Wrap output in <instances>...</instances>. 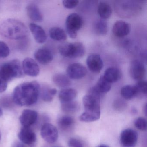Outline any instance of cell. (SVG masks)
<instances>
[{
	"label": "cell",
	"instance_id": "836d02e7",
	"mask_svg": "<svg viewBox=\"0 0 147 147\" xmlns=\"http://www.w3.org/2000/svg\"><path fill=\"white\" fill-rule=\"evenodd\" d=\"M79 1L76 0H64L63 1V4L64 7L68 9L74 8L79 4Z\"/></svg>",
	"mask_w": 147,
	"mask_h": 147
},
{
	"label": "cell",
	"instance_id": "2e32d148",
	"mask_svg": "<svg viewBox=\"0 0 147 147\" xmlns=\"http://www.w3.org/2000/svg\"><path fill=\"white\" fill-rule=\"evenodd\" d=\"M29 28L37 42L42 44L46 42L47 35L42 27L36 24L32 23L29 25Z\"/></svg>",
	"mask_w": 147,
	"mask_h": 147
},
{
	"label": "cell",
	"instance_id": "4316f807",
	"mask_svg": "<svg viewBox=\"0 0 147 147\" xmlns=\"http://www.w3.org/2000/svg\"><path fill=\"white\" fill-rule=\"evenodd\" d=\"M74 123V119L70 116L65 115L61 117L58 119V125L62 129H68L71 128Z\"/></svg>",
	"mask_w": 147,
	"mask_h": 147
},
{
	"label": "cell",
	"instance_id": "60d3db41",
	"mask_svg": "<svg viewBox=\"0 0 147 147\" xmlns=\"http://www.w3.org/2000/svg\"><path fill=\"white\" fill-rule=\"evenodd\" d=\"M131 112H132V113H133V114H135V113H136V109H135V108H133V109H132V111H131Z\"/></svg>",
	"mask_w": 147,
	"mask_h": 147
},
{
	"label": "cell",
	"instance_id": "ffe728a7",
	"mask_svg": "<svg viewBox=\"0 0 147 147\" xmlns=\"http://www.w3.org/2000/svg\"><path fill=\"white\" fill-rule=\"evenodd\" d=\"M77 92L76 89L72 88H65L60 91L59 98L61 103L73 101L77 96Z\"/></svg>",
	"mask_w": 147,
	"mask_h": 147
},
{
	"label": "cell",
	"instance_id": "4dcf8cb0",
	"mask_svg": "<svg viewBox=\"0 0 147 147\" xmlns=\"http://www.w3.org/2000/svg\"><path fill=\"white\" fill-rule=\"evenodd\" d=\"M135 126L138 129L142 131H146L147 130V121L144 118L140 117L138 118L134 123Z\"/></svg>",
	"mask_w": 147,
	"mask_h": 147
},
{
	"label": "cell",
	"instance_id": "1f68e13d",
	"mask_svg": "<svg viewBox=\"0 0 147 147\" xmlns=\"http://www.w3.org/2000/svg\"><path fill=\"white\" fill-rule=\"evenodd\" d=\"M10 48L6 43L0 41V57L5 58L10 54Z\"/></svg>",
	"mask_w": 147,
	"mask_h": 147
},
{
	"label": "cell",
	"instance_id": "d590c367",
	"mask_svg": "<svg viewBox=\"0 0 147 147\" xmlns=\"http://www.w3.org/2000/svg\"><path fill=\"white\" fill-rule=\"evenodd\" d=\"M68 145L69 147H83L81 142L75 138H71L69 139Z\"/></svg>",
	"mask_w": 147,
	"mask_h": 147
},
{
	"label": "cell",
	"instance_id": "8fae6325",
	"mask_svg": "<svg viewBox=\"0 0 147 147\" xmlns=\"http://www.w3.org/2000/svg\"><path fill=\"white\" fill-rule=\"evenodd\" d=\"M23 73L28 76L36 77L40 73V68L37 63L30 57L25 58L22 63Z\"/></svg>",
	"mask_w": 147,
	"mask_h": 147
},
{
	"label": "cell",
	"instance_id": "7a4b0ae2",
	"mask_svg": "<svg viewBox=\"0 0 147 147\" xmlns=\"http://www.w3.org/2000/svg\"><path fill=\"white\" fill-rule=\"evenodd\" d=\"M0 35L9 39L18 40L28 36V30L21 21L8 19L0 21Z\"/></svg>",
	"mask_w": 147,
	"mask_h": 147
},
{
	"label": "cell",
	"instance_id": "cb8c5ba5",
	"mask_svg": "<svg viewBox=\"0 0 147 147\" xmlns=\"http://www.w3.org/2000/svg\"><path fill=\"white\" fill-rule=\"evenodd\" d=\"M98 13L102 19H107L111 16L112 9L109 4L105 2H101L98 7Z\"/></svg>",
	"mask_w": 147,
	"mask_h": 147
},
{
	"label": "cell",
	"instance_id": "d4e9b609",
	"mask_svg": "<svg viewBox=\"0 0 147 147\" xmlns=\"http://www.w3.org/2000/svg\"><path fill=\"white\" fill-rule=\"evenodd\" d=\"M57 92V89L55 88L44 87L40 89V93L42 98L45 102H51L54 98V96Z\"/></svg>",
	"mask_w": 147,
	"mask_h": 147
},
{
	"label": "cell",
	"instance_id": "ee69618b",
	"mask_svg": "<svg viewBox=\"0 0 147 147\" xmlns=\"http://www.w3.org/2000/svg\"></svg>",
	"mask_w": 147,
	"mask_h": 147
},
{
	"label": "cell",
	"instance_id": "d6a6232c",
	"mask_svg": "<svg viewBox=\"0 0 147 147\" xmlns=\"http://www.w3.org/2000/svg\"><path fill=\"white\" fill-rule=\"evenodd\" d=\"M135 86L137 88L138 92H141L144 94H147V84L146 81L144 80L138 81Z\"/></svg>",
	"mask_w": 147,
	"mask_h": 147
},
{
	"label": "cell",
	"instance_id": "74e56055",
	"mask_svg": "<svg viewBox=\"0 0 147 147\" xmlns=\"http://www.w3.org/2000/svg\"><path fill=\"white\" fill-rule=\"evenodd\" d=\"M11 147H26L23 143L19 142H15L13 144Z\"/></svg>",
	"mask_w": 147,
	"mask_h": 147
},
{
	"label": "cell",
	"instance_id": "ac0fdd59",
	"mask_svg": "<svg viewBox=\"0 0 147 147\" xmlns=\"http://www.w3.org/2000/svg\"><path fill=\"white\" fill-rule=\"evenodd\" d=\"M26 9L27 15L31 20L36 22L42 21L43 17L36 5L33 3L29 4Z\"/></svg>",
	"mask_w": 147,
	"mask_h": 147
},
{
	"label": "cell",
	"instance_id": "7402d4cb",
	"mask_svg": "<svg viewBox=\"0 0 147 147\" xmlns=\"http://www.w3.org/2000/svg\"><path fill=\"white\" fill-rule=\"evenodd\" d=\"M138 91L135 86L126 85L121 88L120 93L124 98L126 100H130L136 97Z\"/></svg>",
	"mask_w": 147,
	"mask_h": 147
},
{
	"label": "cell",
	"instance_id": "7bdbcfd3",
	"mask_svg": "<svg viewBox=\"0 0 147 147\" xmlns=\"http://www.w3.org/2000/svg\"><path fill=\"white\" fill-rule=\"evenodd\" d=\"M1 132L0 131V141H1Z\"/></svg>",
	"mask_w": 147,
	"mask_h": 147
},
{
	"label": "cell",
	"instance_id": "ba28073f",
	"mask_svg": "<svg viewBox=\"0 0 147 147\" xmlns=\"http://www.w3.org/2000/svg\"><path fill=\"white\" fill-rule=\"evenodd\" d=\"M129 71L131 77L138 81L143 80L146 74V69L144 64L138 60H133L131 62Z\"/></svg>",
	"mask_w": 147,
	"mask_h": 147
},
{
	"label": "cell",
	"instance_id": "4fadbf2b",
	"mask_svg": "<svg viewBox=\"0 0 147 147\" xmlns=\"http://www.w3.org/2000/svg\"><path fill=\"white\" fill-rule=\"evenodd\" d=\"M38 113L34 110H24L19 118L20 122L23 127H30L37 120Z\"/></svg>",
	"mask_w": 147,
	"mask_h": 147
},
{
	"label": "cell",
	"instance_id": "8d00e7d4",
	"mask_svg": "<svg viewBox=\"0 0 147 147\" xmlns=\"http://www.w3.org/2000/svg\"><path fill=\"white\" fill-rule=\"evenodd\" d=\"M126 105L125 103L123 101L121 100H116L114 104V108L117 110L120 111V110H123L124 108L125 107Z\"/></svg>",
	"mask_w": 147,
	"mask_h": 147
},
{
	"label": "cell",
	"instance_id": "44dd1931",
	"mask_svg": "<svg viewBox=\"0 0 147 147\" xmlns=\"http://www.w3.org/2000/svg\"><path fill=\"white\" fill-rule=\"evenodd\" d=\"M53 82L59 88L67 87L71 85V82L69 78L62 74H57L52 77Z\"/></svg>",
	"mask_w": 147,
	"mask_h": 147
},
{
	"label": "cell",
	"instance_id": "f546056e",
	"mask_svg": "<svg viewBox=\"0 0 147 147\" xmlns=\"http://www.w3.org/2000/svg\"><path fill=\"white\" fill-rule=\"evenodd\" d=\"M100 115L84 112L79 117V119L81 122H92L99 119Z\"/></svg>",
	"mask_w": 147,
	"mask_h": 147
},
{
	"label": "cell",
	"instance_id": "9a60e30c",
	"mask_svg": "<svg viewBox=\"0 0 147 147\" xmlns=\"http://www.w3.org/2000/svg\"><path fill=\"white\" fill-rule=\"evenodd\" d=\"M130 25L125 21L119 20L114 23L112 28L113 34L118 37H123L130 32Z\"/></svg>",
	"mask_w": 147,
	"mask_h": 147
},
{
	"label": "cell",
	"instance_id": "30bf717a",
	"mask_svg": "<svg viewBox=\"0 0 147 147\" xmlns=\"http://www.w3.org/2000/svg\"><path fill=\"white\" fill-rule=\"evenodd\" d=\"M66 71L68 77L74 80L81 79L87 73L86 68L83 65L79 63L70 64L67 68Z\"/></svg>",
	"mask_w": 147,
	"mask_h": 147
},
{
	"label": "cell",
	"instance_id": "8992f818",
	"mask_svg": "<svg viewBox=\"0 0 147 147\" xmlns=\"http://www.w3.org/2000/svg\"><path fill=\"white\" fill-rule=\"evenodd\" d=\"M82 101L85 109L84 112L100 115V98L88 94L83 97Z\"/></svg>",
	"mask_w": 147,
	"mask_h": 147
},
{
	"label": "cell",
	"instance_id": "7c38bea8",
	"mask_svg": "<svg viewBox=\"0 0 147 147\" xmlns=\"http://www.w3.org/2000/svg\"><path fill=\"white\" fill-rule=\"evenodd\" d=\"M86 63L89 70L94 74H99L104 66L100 56L96 54L89 55L87 58Z\"/></svg>",
	"mask_w": 147,
	"mask_h": 147
},
{
	"label": "cell",
	"instance_id": "e575fe53",
	"mask_svg": "<svg viewBox=\"0 0 147 147\" xmlns=\"http://www.w3.org/2000/svg\"><path fill=\"white\" fill-rule=\"evenodd\" d=\"M8 82L0 74V93L4 92L6 90Z\"/></svg>",
	"mask_w": 147,
	"mask_h": 147
},
{
	"label": "cell",
	"instance_id": "6da1fadb",
	"mask_svg": "<svg viewBox=\"0 0 147 147\" xmlns=\"http://www.w3.org/2000/svg\"><path fill=\"white\" fill-rule=\"evenodd\" d=\"M40 85L36 81L24 82L15 87L12 100L20 106H28L36 103L40 93Z\"/></svg>",
	"mask_w": 147,
	"mask_h": 147
},
{
	"label": "cell",
	"instance_id": "b9f144b4",
	"mask_svg": "<svg viewBox=\"0 0 147 147\" xmlns=\"http://www.w3.org/2000/svg\"><path fill=\"white\" fill-rule=\"evenodd\" d=\"M2 114H3V111L1 108L0 107V117L2 116Z\"/></svg>",
	"mask_w": 147,
	"mask_h": 147
},
{
	"label": "cell",
	"instance_id": "f1b7e54d",
	"mask_svg": "<svg viewBox=\"0 0 147 147\" xmlns=\"http://www.w3.org/2000/svg\"><path fill=\"white\" fill-rule=\"evenodd\" d=\"M78 103L73 100L61 104L62 110L65 112H75L78 110Z\"/></svg>",
	"mask_w": 147,
	"mask_h": 147
},
{
	"label": "cell",
	"instance_id": "d6986e66",
	"mask_svg": "<svg viewBox=\"0 0 147 147\" xmlns=\"http://www.w3.org/2000/svg\"><path fill=\"white\" fill-rule=\"evenodd\" d=\"M104 78L110 83L117 82L121 78L122 73L116 67H109L107 69L104 73Z\"/></svg>",
	"mask_w": 147,
	"mask_h": 147
},
{
	"label": "cell",
	"instance_id": "9c48e42d",
	"mask_svg": "<svg viewBox=\"0 0 147 147\" xmlns=\"http://www.w3.org/2000/svg\"><path fill=\"white\" fill-rule=\"evenodd\" d=\"M138 138L137 132L132 129H125L122 131L120 135V142L123 147H135Z\"/></svg>",
	"mask_w": 147,
	"mask_h": 147
},
{
	"label": "cell",
	"instance_id": "83f0119b",
	"mask_svg": "<svg viewBox=\"0 0 147 147\" xmlns=\"http://www.w3.org/2000/svg\"><path fill=\"white\" fill-rule=\"evenodd\" d=\"M95 29L96 32L100 35L102 36L106 35L108 31L107 22L105 20H99L96 23Z\"/></svg>",
	"mask_w": 147,
	"mask_h": 147
},
{
	"label": "cell",
	"instance_id": "3957f363",
	"mask_svg": "<svg viewBox=\"0 0 147 147\" xmlns=\"http://www.w3.org/2000/svg\"><path fill=\"white\" fill-rule=\"evenodd\" d=\"M0 74L9 82L23 75L21 63L19 60L15 59L0 65Z\"/></svg>",
	"mask_w": 147,
	"mask_h": 147
},
{
	"label": "cell",
	"instance_id": "603a6c76",
	"mask_svg": "<svg viewBox=\"0 0 147 147\" xmlns=\"http://www.w3.org/2000/svg\"><path fill=\"white\" fill-rule=\"evenodd\" d=\"M49 33L51 39L55 41H64L67 39L66 32L63 29L60 27H52L49 30Z\"/></svg>",
	"mask_w": 147,
	"mask_h": 147
},
{
	"label": "cell",
	"instance_id": "f6af8a7d",
	"mask_svg": "<svg viewBox=\"0 0 147 147\" xmlns=\"http://www.w3.org/2000/svg\"></svg>",
	"mask_w": 147,
	"mask_h": 147
},
{
	"label": "cell",
	"instance_id": "484cf974",
	"mask_svg": "<svg viewBox=\"0 0 147 147\" xmlns=\"http://www.w3.org/2000/svg\"><path fill=\"white\" fill-rule=\"evenodd\" d=\"M95 87L102 94L106 93L110 91L111 88V84L105 79L103 76H101L98 80Z\"/></svg>",
	"mask_w": 147,
	"mask_h": 147
},
{
	"label": "cell",
	"instance_id": "52a82bcc",
	"mask_svg": "<svg viewBox=\"0 0 147 147\" xmlns=\"http://www.w3.org/2000/svg\"><path fill=\"white\" fill-rule=\"evenodd\" d=\"M41 135L43 139L49 143H54L58 139L57 129L49 123H45L42 125L41 128Z\"/></svg>",
	"mask_w": 147,
	"mask_h": 147
},
{
	"label": "cell",
	"instance_id": "5b68a950",
	"mask_svg": "<svg viewBox=\"0 0 147 147\" xmlns=\"http://www.w3.org/2000/svg\"><path fill=\"white\" fill-rule=\"evenodd\" d=\"M83 24L82 18L79 14L72 13L69 14L66 20V28L67 33L72 38L76 37L77 32Z\"/></svg>",
	"mask_w": 147,
	"mask_h": 147
},
{
	"label": "cell",
	"instance_id": "5bb4252c",
	"mask_svg": "<svg viewBox=\"0 0 147 147\" xmlns=\"http://www.w3.org/2000/svg\"><path fill=\"white\" fill-rule=\"evenodd\" d=\"M21 142L27 145L34 143L36 140L35 132L30 127H23L18 135Z\"/></svg>",
	"mask_w": 147,
	"mask_h": 147
},
{
	"label": "cell",
	"instance_id": "277c9868",
	"mask_svg": "<svg viewBox=\"0 0 147 147\" xmlns=\"http://www.w3.org/2000/svg\"><path fill=\"white\" fill-rule=\"evenodd\" d=\"M58 50L62 56L70 58L82 57L86 52L84 45L80 42L61 45L58 47Z\"/></svg>",
	"mask_w": 147,
	"mask_h": 147
},
{
	"label": "cell",
	"instance_id": "e0dca14e",
	"mask_svg": "<svg viewBox=\"0 0 147 147\" xmlns=\"http://www.w3.org/2000/svg\"><path fill=\"white\" fill-rule=\"evenodd\" d=\"M34 57L41 64H47L52 61L53 55L49 50L42 48L38 49L35 52Z\"/></svg>",
	"mask_w": 147,
	"mask_h": 147
},
{
	"label": "cell",
	"instance_id": "f35d334b",
	"mask_svg": "<svg viewBox=\"0 0 147 147\" xmlns=\"http://www.w3.org/2000/svg\"><path fill=\"white\" fill-rule=\"evenodd\" d=\"M147 104L145 105L144 107V113H145V115L146 116H147Z\"/></svg>",
	"mask_w": 147,
	"mask_h": 147
},
{
	"label": "cell",
	"instance_id": "ab89813d",
	"mask_svg": "<svg viewBox=\"0 0 147 147\" xmlns=\"http://www.w3.org/2000/svg\"><path fill=\"white\" fill-rule=\"evenodd\" d=\"M98 147H110L108 145H106V144H101V145H99Z\"/></svg>",
	"mask_w": 147,
	"mask_h": 147
}]
</instances>
